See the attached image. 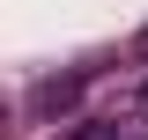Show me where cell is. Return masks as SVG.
<instances>
[{
  "mask_svg": "<svg viewBox=\"0 0 148 140\" xmlns=\"http://www.w3.org/2000/svg\"><path fill=\"white\" fill-rule=\"evenodd\" d=\"M89 81H96V67H67V74H45V81L30 88V118L37 125H52V118H67L82 96H89Z\"/></svg>",
  "mask_w": 148,
  "mask_h": 140,
  "instance_id": "1",
  "label": "cell"
},
{
  "mask_svg": "<svg viewBox=\"0 0 148 140\" xmlns=\"http://www.w3.org/2000/svg\"><path fill=\"white\" fill-rule=\"evenodd\" d=\"M59 140H119V118H74V133Z\"/></svg>",
  "mask_w": 148,
  "mask_h": 140,
  "instance_id": "2",
  "label": "cell"
},
{
  "mask_svg": "<svg viewBox=\"0 0 148 140\" xmlns=\"http://www.w3.org/2000/svg\"><path fill=\"white\" fill-rule=\"evenodd\" d=\"M126 52H133V59H148V22L133 30V44H126Z\"/></svg>",
  "mask_w": 148,
  "mask_h": 140,
  "instance_id": "3",
  "label": "cell"
}]
</instances>
